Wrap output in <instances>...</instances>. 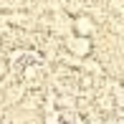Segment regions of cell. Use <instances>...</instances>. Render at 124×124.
<instances>
[{"instance_id": "obj_1", "label": "cell", "mask_w": 124, "mask_h": 124, "mask_svg": "<svg viewBox=\"0 0 124 124\" xmlns=\"http://www.w3.org/2000/svg\"><path fill=\"white\" fill-rule=\"evenodd\" d=\"M69 48H71V53H76V56H86L89 51H91V43H89V38H71Z\"/></svg>"}, {"instance_id": "obj_2", "label": "cell", "mask_w": 124, "mask_h": 124, "mask_svg": "<svg viewBox=\"0 0 124 124\" xmlns=\"http://www.w3.org/2000/svg\"><path fill=\"white\" fill-rule=\"evenodd\" d=\"M74 28L78 31V36H81V38H86L89 33L94 31V23H91V20H89V18H78L76 23H74Z\"/></svg>"}]
</instances>
